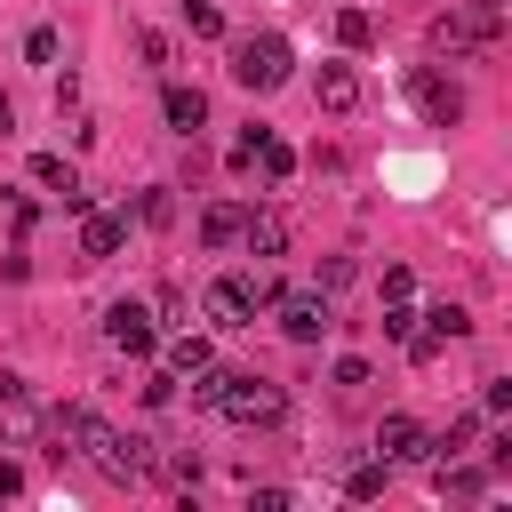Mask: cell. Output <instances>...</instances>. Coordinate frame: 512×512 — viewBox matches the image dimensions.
<instances>
[{"instance_id": "obj_32", "label": "cell", "mask_w": 512, "mask_h": 512, "mask_svg": "<svg viewBox=\"0 0 512 512\" xmlns=\"http://www.w3.org/2000/svg\"><path fill=\"white\" fill-rule=\"evenodd\" d=\"M0 136H16V104L8 96H0Z\"/></svg>"}, {"instance_id": "obj_11", "label": "cell", "mask_w": 512, "mask_h": 512, "mask_svg": "<svg viewBox=\"0 0 512 512\" xmlns=\"http://www.w3.org/2000/svg\"><path fill=\"white\" fill-rule=\"evenodd\" d=\"M32 184H40V192H56V200H64L72 216L88 208V192H80V168H72L64 152H40V160H32Z\"/></svg>"}, {"instance_id": "obj_9", "label": "cell", "mask_w": 512, "mask_h": 512, "mask_svg": "<svg viewBox=\"0 0 512 512\" xmlns=\"http://www.w3.org/2000/svg\"><path fill=\"white\" fill-rule=\"evenodd\" d=\"M376 456H384V464H416V456H432V432H424L416 416H384V424H376Z\"/></svg>"}, {"instance_id": "obj_20", "label": "cell", "mask_w": 512, "mask_h": 512, "mask_svg": "<svg viewBox=\"0 0 512 512\" xmlns=\"http://www.w3.org/2000/svg\"><path fill=\"white\" fill-rule=\"evenodd\" d=\"M336 40H344V48H368V40H376V16H368V8H336Z\"/></svg>"}, {"instance_id": "obj_15", "label": "cell", "mask_w": 512, "mask_h": 512, "mask_svg": "<svg viewBox=\"0 0 512 512\" xmlns=\"http://www.w3.org/2000/svg\"><path fill=\"white\" fill-rule=\"evenodd\" d=\"M240 216H248L240 200H208V208H200V240H208V248H232V240H240Z\"/></svg>"}, {"instance_id": "obj_22", "label": "cell", "mask_w": 512, "mask_h": 512, "mask_svg": "<svg viewBox=\"0 0 512 512\" xmlns=\"http://www.w3.org/2000/svg\"><path fill=\"white\" fill-rule=\"evenodd\" d=\"M472 440H480V416H456V424H448V432L432 440V464H440V456H464Z\"/></svg>"}, {"instance_id": "obj_13", "label": "cell", "mask_w": 512, "mask_h": 512, "mask_svg": "<svg viewBox=\"0 0 512 512\" xmlns=\"http://www.w3.org/2000/svg\"><path fill=\"white\" fill-rule=\"evenodd\" d=\"M160 112H168V128H176V136H200V128H208V96H200V88H184V80H168Z\"/></svg>"}, {"instance_id": "obj_10", "label": "cell", "mask_w": 512, "mask_h": 512, "mask_svg": "<svg viewBox=\"0 0 512 512\" xmlns=\"http://www.w3.org/2000/svg\"><path fill=\"white\" fill-rule=\"evenodd\" d=\"M416 104H424L432 128H456V120H464V88L440 80V72H416Z\"/></svg>"}, {"instance_id": "obj_27", "label": "cell", "mask_w": 512, "mask_h": 512, "mask_svg": "<svg viewBox=\"0 0 512 512\" xmlns=\"http://www.w3.org/2000/svg\"><path fill=\"white\" fill-rule=\"evenodd\" d=\"M408 288H416V272L408 264H384V304H408Z\"/></svg>"}, {"instance_id": "obj_14", "label": "cell", "mask_w": 512, "mask_h": 512, "mask_svg": "<svg viewBox=\"0 0 512 512\" xmlns=\"http://www.w3.org/2000/svg\"><path fill=\"white\" fill-rule=\"evenodd\" d=\"M480 48H488V40H480L456 8H448V16H432V56H480Z\"/></svg>"}, {"instance_id": "obj_3", "label": "cell", "mask_w": 512, "mask_h": 512, "mask_svg": "<svg viewBox=\"0 0 512 512\" xmlns=\"http://www.w3.org/2000/svg\"><path fill=\"white\" fill-rule=\"evenodd\" d=\"M240 432H272L280 416H288V392L280 384H264V376H248V368H232V384H224V400H216Z\"/></svg>"}, {"instance_id": "obj_1", "label": "cell", "mask_w": 512, "mask_h": 512, "mask_svg": "<svg viewBox=\"0 0 512 512\" xmlns=\"http://www.w3.org/2000/svg\"><path fill=\"white\" fill-rule=\"evenodd\" d=\"M48 424V440H56V456L64 448H80L112 488H136V480H152V440H136V432H120V424H104L88 400H64V408H48L40 416Z\"/></svg>"}, {"instance_id": "obj_21", "label": "cell", "mask_w": 512, "mask_h": 512, "mask_svg": "<svg viewBox=\"0 0 512 512\" xmlns=\"http://www.w3.org/2000/svg\"><path fill=\"white\" fill-rule=\"evenodd\" d=\"M256 168H264L272 184H288V176H296V152H288L280 136H264V144H256Z\"/></svg>"}, {"instance_id": "obj_24", "label": "cell", "mask_w": 512, "mask_h": 512, "mask_svg": "<svg viewBox=\"0 0 512 512\" xmlns=\"http://www.w3.org/2000/svg\"><path fill=\"white\" fill-rule=\"evenodd\" d=\"M136 216H144V224H176V200H168V184H144Z\"/></svg>"}, {"instance_id": "obj_28", "label": "cell", "mask_w": 512, "mask_h": 512, "mask_svg": "<svg viewBox=\"0 0 512 512\" xmlns=\"http://www.w3.org/2000/svg\"><path fill=\"white\" fill-rule=\"evenodd\" d=\"M344 280H352V256H328V264H320V296H336Z\"/></svg>"}, {"instance_id": "obj_25", "label": "cell", "mask_w": 512, "mask_h": 512, "mask_svg": "<svg viewBox=\"0 0 512 512\" xmlns=\"http://www.w3.org/2000/svg\"><path fill=\"white\" fill-rule=\"evenodd\" d=\"M184 24H192L200 40H216V32H224V8H216V0H184Z\"/></svg>"}, {"instance_id": "obj_23", "label": "cell", "mask_w": 512, "mask_h": 512, "mask_svg": "<svg viewBox=\"0 0 512 512\" xmlns=\"http://www.w3.org/2000/svg\"><path fill=\"white\" fill-rule=\"evenodd\" d=\"M56 48H64L56 24H32V32H24V64H56Z\"/></svg>"}, {"instance_id": "obj_17", "label": "cell", "mask_w": 512, "mask_h": 512, "mask_svg": "<svg viewBox=\"0 0 512 512\" xmlns=\"http://www.w3.org/2000/svg\"><path fill=\"white\" fill-rule=\"evenodd\" d=\"M456 16H464V24H472L488 48H496V40H504V16H512V0H456Z\"/></svg>"}, {"instance_id": "obj_19", "label": "cell", "mask_w": 512, "mask_h": 512, "mask_svg": "<svg viewBox=\"0 0 512 512\" xmlns=\"http://www.w3.org/2000/svg\"><path fill=\"white\" fill-rule=\"evenodd\" d=\"M424 328H432L440 344H456V336H472V312H464V304H432V312H424Z\"/></svg>"}, {"instance_id": "obj_30", "label": "cell", "mask_w": 512, "mask_h": 512, "mask_svg": "<svg viewBox=\"0 0 512 512\" xmlns=\"http://www.w3.org/2000/svg\"><path fill=\"white\" fill-rule=\"evenodd\" d=\"M360 384H368V360L344 352V360H336V392H360Z\"/></svg>"}, {"instance_id": "obj_29", "label": "cell", "mask_w": 512, "mask_h": 512, "mask_svg": "<svg viewBox=\"0 0 512 512\" xmlns=\"http://www.w3.org/2000/svg\"><path fill=\"white\" fill-rule=\"evenodd\" d=\"M408 328H416V312H408V304H384V336H392V344H408Z\"/></svg>"}, {"instance_id": "obj_8", "label": "cell", "mask_w": 512, "mask_h": 512, "mask_svg": "<svg viewBox=\"0 0 512 512\" xmlns=\"http://www.w3.org/2000/svg\"><path fill=\"white\" fill-rule=\"evenodd\" d=\"M240 248H248L256 264L288 256V216H280V208H248V216H240Z\"/></svg>"}, {"instance_id": "obj_16", "label": "cell", "mask_w": 512, "mask_h": 512, "mask_svg": "<svg viewBox=\"0 0 512 512\" xmlns=\"http://www.w3.org/2000/svg\"><path fill=\"white\" fill-rule=\"evenodd\" d=\"M208 360H216V344H208V336H192V328L168 344V376H176V384H184V376H200Z\"/></svg>"}, {"instance_id": "obj_7", "label": "cell", "mask_w": 512, "mask_h": 512, "mask_svg": "<svg viewBox=\"0 0 512 512\" xmlns=\"http://www.w3.org/2000/svg\"><path fill=\"white\" fill-rule=\"evenodd\" d=\"M120 240H128V216H120V208H80V256H88V264L120 256Z\"/></svg>"}, {"instance_id": "obj_18", "label": "cell", "mask_w": 512, "mask_h": 512, "mask_svg": "<svg viewBox=\"0 0 512 512\" xmlns=\"http://www.w3.org/2000/svg\"><path fill=\"white\" fill-rule=\"evenodd\" d=\"M384 480H392V464H384V456H368V464H352V472H344V496H360V504H368V496H384Z\"/></svg>"}, {"instance_id": "obj_2", "label": "cell", "mask_w": 512, "mask_h": 512, "mask_svg": "<svg viewBox=\"0 0 512 512\" xmlns=\"http://www.w3.org/2000/svg\"><path fill=\"white\" fill-rule=\"evenodd\" d=\"M296 72V48L280 40V32H248L240 48H232V80L248 88V96H264V88H280Z\"/></svg>"}, {"instance_id": "obj_6", "label": "cell", "mask_w": 512, "mask_h": 512, "mask_svg": "<svg viewBox=\"0 0 512 512\" xmlns=\"http://www.w3.org/2000/svg\"><path fill=\"white\" fill-rule=\"evenodd\" d=\"M32 432H40V400H32V384L0 376V440H8V448H24Z\"/></svg>"}, {"instance_id": "obj_4", "label": "cell", "mask_w": 512, "mask_h": 512, "mask_svg": "<svg viewBox=\"0 0 512 512\" xmlns=\"http://www.w3.org/2000/svg\"><path fill=\"white\" fill-rule=\"evenodd\" d=\"M272 320H280V336H296V344H320V336L336 328V312H328L320 288H304V296H272Z\"/></svg>"}, {"instance_id": "obj_26", "label": "cell", "mask_w": 512, "mask_h": 512, "mask_svg": "<svg viewBox=\"0 0 512 512\" xmlns=\"http://www.w3.org/2000/svg\"><path fill=\"white\" fill-rule=\"evenodd\" d=\"M136 56H144L152 72H168V32H136Z\"/></svg>"}, {"instance_id": "obj_31", "label": "cell", "mask_w": 512, "mask_h": 512, "mask_svg": "<svg viewBox=\"0 0 512 512\" xmlns=\"http://www.w3.org/2000/svg\"><path fill=\"white\" fill-rule=\"evenodd\" d=\"M480 408H488V416H504V408H512V384H504V376H488V392H480Z\"/></svg>"}, {"instance_id": "obj_5", "label": "cell", "mask_w": 512, "mask_h": 512, "mask_svg": "<svg viewBox=\"0 0 512 512\" xmlns=\"http://www.w3.org/2000/svg\"><path fill=\"white\" fill-rule=\"evenodd\" d=\"M104 344L128 352V360H152V352H160V328H152L144 304H112V312H104Z\"/></svg>"}, {"instance_id": "obj_12", "label": "cell", "mask_w": 512, "mask_h": 512, "mask_svg": "<svg viewBox=\"0 0 512 512\" xmlns=\"http://www.w3.org/2000/svg\"><path fill=\"white\" fill-rule=\"evenodd\" d=\"M312 104H320V112H352V104H360V72H352V64H320V72H312Z\"/></svg>"}]
</instances>
